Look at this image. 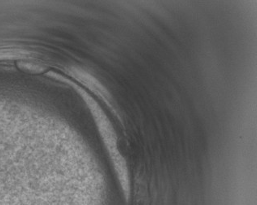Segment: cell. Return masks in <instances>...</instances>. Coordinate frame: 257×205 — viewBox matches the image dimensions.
<instances>
[{
  "instance_id": "cell-2",
  "label": "cell",
  "mask_w": 257,
  "mask_h": 205,
  "mask_svg": "<svg viewBox=\"0 0 257 205\" xmlns=\"http://www.w3.org/2000/svg\"><path fill=\"white\" fill-rule=\"evenodd\" d=\"M70 73L77 81H80V82L86 85V87L92 90L94 94L99 95L110 105L111 96L109 93L95 77H93L92 75H90V73L79 68H71Z\"/></svg>"
},
{
  "instance_id": "cell-1",
  "label": "cell",
  "mask_w": 257,
  "mask_h": 205,
  "mask_svg": "<svg viewBox=\"0 0 257 205\" xmlns=\"http://www.w3.org/2000/svg\"><path fill=\"white\" fill-rule=\"evenodd\" d=\"M77 88V91L79 92V94L82 95L85 102L87 104L88 106L92 112L93 115L95 118L96 122H98L103 139H105L106 143H107V148L109 149L110 152L112 154V157H113L114 161H115V165L117 167L118 171L120 173V178L124 181V182H125V181H127V172L126 169H125V165H124V160L121 158V156L119 155V152H117L115 135H114L113 131H112V129L110 126L107 117H106L105 114H103V110L100 109L99 105L93 99V98H91L85 90L79 89L78 87Z\"/></svg>"
}]
</instances>
